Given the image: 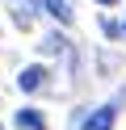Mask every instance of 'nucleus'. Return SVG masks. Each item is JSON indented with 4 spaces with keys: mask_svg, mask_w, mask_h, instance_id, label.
<instances>
[{
    "mask_svg": "<svg viewBox=\"0 0 126 130\" xmlns=\"http://www.w3.org/2000/svg\"><path fill=\"white\" fill-rule=\"evenodd\" d=\"M122 34H126V25H122Z\"/></svg>",
    "mask_w": 126,
    "mask_h": 130,
    "instance_id": "8",
    "label": "nucleus"
},
{
    "mask_svg": "<svg viewBox=\"0 0 126 130\" xmlns=\"http://www.w3.org/2000/svg\"><path fill=\"white\" fill-rule=\"evenodd\" d=\"M38 9L46 13V17H55L59 25H72V17H76V13H72V4H67V0H38Z\"/></svg>",
    "mask_w": 126,
    "mask_h": 130,
    "instance_id": "4",
    "label": "nucleus"
},
{
    "mask_svg": "<svg viewBox=\"0 0 126 130\" xmlns=\"http://www.w3.org/2000/svg\"><path fill=\"white\" fill-rule=\"evenodd\" d=\"M97 4H101V9H114V4H118V0H97Z\"/></svg>",
    "mask_w": 126,
    "mask_h": 130,
    "instance_id": "7",
    "label": "nucleus"
},
{
    "mask_svg": "<svg viewBox=\"0 0 126 130\" xmlns=\"http://www.w3.org/2000/svg\"><path fill=\"white\" fill-rule=\"evenodd\" d=\"M13 126H17V130H46V113L34 109V105H25V109L13 113Z\"/></svg>",
    "mask_w": 126,
    "mask_h": 130,
    "instance_id": "3",
    "label": "nucleus"
},
{
    "mask_svg": "<svg viewBox=\"0 0 126 130\" xmlns=\"http://www.w3.org/2000/svg\"><path fill=\"white\" fill-rule=\"evenodd\" d=\"M114 122H118V105H97L80 122V130H114Z\"/></svg>",
    "mask_w": 126,
    "mask_h": 130,
    "instance_id": "1",
    "label": "nucleus"
},
{
    "mask_svg": "<svg viewBox=\"0 0 126 130\" xmlns=\"http://www.w3.org/2000/svg\"><path fill=\"white\" fill-rule=\"evenodd\" d=\"M101 29H105L109 38H122V25H118V21H109V17H101Z\"/></svg>",
    "mask_w": 126,
    "mask_h": 130,
    "instance_id": "6",
    "label": "nucleus"
},
{
    "mask_svg": "<svg viewBox=\"0 0 126 130\" xmlns=\"http://www.w3.org/2000/svg\"><path fill=\"white\" fill-rule=\"evenodd\" d=\"M46 76L50 71L42 67V63H30V67L17 76V88H21V92H38V88H46Z\"/></svg>",
    "mask_w": 126,
    "mask_h": 130,
    "instance_id": "2",
    "label": "nucleus"
},
{
    "mask_svg": "<svg viewBox=\"0 0 126 130\" xmlns=\"http://www.w3.org/2000/svg\"><path fill=\"white\" fill-rule=\"evenodd\" d=\"M42 46H46V55H59V51H63V34H46Z\"/></svg>",
    "mask_w": 126,
    "mask_h": 130,
    "instance_id": "5",
    "label": "nucleus"
}]
</instances>
